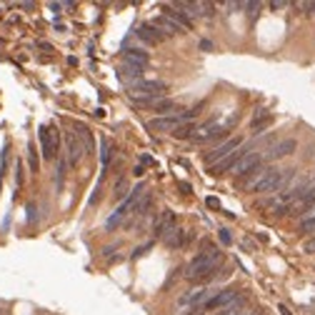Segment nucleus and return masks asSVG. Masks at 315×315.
<instances>
[{
    "mask_svg": "<svg viewBox=\"0 0 315 315\" xmlns=\"http://www.w3.org/2000/svg\"><path fill=\"white\" fill-rule=\"evenodd\" d=\"M220 263H223V253L218 248H208L188 263L183 275L190 283H208V280L215 278V270L220 268Z\"/></svg>",
    "mask_w": 315,
    "mask_h": 315,
    "instance_id": "nucleus-1",
    "label": "nucleus"
},
{
    "mask_svg": "<svg viewBox=\"0 0 315 315\" xmlns=\"http://www.w3.org/2000/svg\"><path fill=\"white\" fill-rule=\"evenodd\" d=\"M238 148H243V138H230V140H225V143H220L218 148H213L210 153H205V165H218L220 160H225V158L230 155V153H235Z\"/></svg>",
    "mask_w": 315,
    "mask_h": 315,
    "instance_id": "nucleus-2",
    "label": "nucleus"
},
{
    "mask_svg": "<svg viewBox=\"0 0 315 315\" xmlns=\"http://www.w3.org/2000/svg\"><path fill=\"white\" fill-rule=\"evenodd\" d=\"M38 138H40L43 158H48V160H53V158L58 155V143H60L58 128H53V125H40V130H38Z\"/></svg>",
    "mask_w": 315,
    "mask_h": 315,
    "instance_id": "nucleus-3",
    "label": "nucleus"
},
{
    "mask_svg": "<svg viewBox=\"0 0 315 315\" xmlns=\"http://www.w3.org/2000/svg\"><path fill=\"white\" fill-rule=\"evenodd\" d=\"M283 185V170H275V168H268L265 175L253 185V193L258 195H268V193H278Z\"/></svg>",
    "mask_w": 315,
    "mask_h": 315,
    "instance_id": "nucleus-4",
    "label": "nucleus"
},
{
    "mask_svg": "<svg viewBox=\"0 0 315 315\" xmlns=\"http://www.w3.org/2000/svg\"><path fill=\"white\" fill-rule=\"evenodd\" d=\"M243 295V290H233V288H225V290H218L203 308L205 310H225L228 305H233L235 300H238Z\"/></svg>",
    "mask_w": 315,
    "mask_h": 315,
    "instance_id": "nucleus-5",
    "label": "nucleus"
},
{
    "mask_svg": "<svg viewBox=\"0 0 315 315\" xmlns=\"http://www.w3.org/2000/svg\"><path fill=\"white\" fill-rule=\"evenodd\" d=\"M258 168H263V155L260 153H245L240 160H238V165H235L230 173L238 175V178H245V175L255 173Z\"/></svg>",
    "mask_w": 315,
    "mask_h": 315,
    "instance_id": "nucleus-6",
    "label": "nucleus"
},
{
    "mask_svg": "<svg viewBox=\"0 0 315 315\" xmlns=\"http://www.w3.org/2000/svg\"><path fill=\"white\" fill-rule=\"evenodd\" d=\"M295 148H298V143H295L293 138H285V140H280V143H275L273 148H268V150H265V155H263V160L275 163V160H280V158H285V155L295 153Z\"/></svg>",
    "mask_w": 315,
    "mask_h": 315,
    "instance_id": "nucleus-7",
    "label": "nucleus"
},
{
    "mask_svg": "<svg viewBox=\"0 0 315 315\" xmlns=\"http://www.w3.org/2000/svg\"><path fill=\"white\" fill-rule=\"evenodd\" d=\"M65 145H68V163L75 168L78 163L83 160V155H85V148H83L80 138H78V133H68V135H65Z\"/></svg>",
    "mask_w": 315,
    "mask_h": 315,
    "instance_id": "nucleus-8",
    "label": "nucleus"
},
{
    "mask_svg": "<svg viewBox=\"0 0 315 315\" xmlns=\"http://www.w3.org/2000/svg\"><path fill=\"white\" fill-rule=\"evenodd\" d=\"M215 293L213 290H208V288H195V290H188L185 295H180V305H205L210 298H213Z\"/></svg>",
    "mask_w": 315,
    "mask_h": 315,
    "instance_id": "nucleus-9",
    "label": "nucleus"
},
{
    "mask_svg": "<svg viewBox=\"0 0 315 315\" xmlns=\"http://www.w3.org/2000/svg\"><path fill=\"white\" fill-rule=\"evenodd\" d=\"M245 153H248L245 148H238V150H235V153H230V155L225 158V160H220L218 165H213V168H210V175H223V173L233 170L235 165H238V160H240V158H243Z\"/></svg>",
    "mask_w": 315,
    "mask_h": 315,
    "instance_id": "nucleus-10",
    "label": "nucleus"
},
{
    "mask_svg": "<svg viewBox=\"0 0 315 315\" xmlns=\"http://www.w3.org/2000/svg\"><path fill=\"white\" fill-rule=\"evenodd\" d=\"M173 228H178L175 213H173V210H163L160 218H158V223H155V235H158V238H165V235H168Z\"/></svg>",
    "mask_w": 315,
    "mask_h": 315,
    "instance_id": "nucleus-11",
    "label": "nucleus"
},
{
    "mask_svg": "<svg viewBox=\"0 0 315 315\" xmlns=\"http://www.w3.org/2000/svg\"><path fill=\"white\" fill-rule=\"evenodd\" d=\"M138 38H140L143 43H148V45H158V43L165 40V35L158 30L153 23H143V25L138 28Z\"/></svg>",
    "mask_w": 315,
    "mask_h": 315,
    "instance_id": "nucleus-12",
    "label": "nucleus"
},
{
    "mask_svg": "<svg viewBox=\"0 0 315 315\" xmlns=\"http://www.w3.org/2000/svg\"><path fill=\"white\" fill-rule=\"evenodd\" d=\"M188 240H193V233H185L180 225H178V228H173V230L165 235V238H163V243H165L168 248H183Z\"/></svg>",
    "mask_w": 315,
    "mask_h": 315,
    "instance_id": "nucleus-13",
    "label": "nucleus"
},
{
    "mask_svg": "<svg viewBox=\"0 0 315 315\" xmlns=\"http://www.w3.org/2000/svg\"><path fill=\"white\" fill-rule=\"evenodd\" d=\"M165 10H168L165 15H168L170 20H175V23H178L183 30H190V28H193V18H190L188 13H183L178 5H165Z\"/></svg>",
    "mask_w": 315,
    "mask_h": 315,
    "instance_id": "nucleus-14",
    "label": "nucleus"
},
{
    "mask_svg": "<svg viewBox=\"0 0 315 315\" xmlns=\"http://www.w3.org/2000/svg\"><path fill=\"white\" fill-rule=\"evenodd\" d=\"M143 70H145V68L133 65V63H125V60H123V65H120V75H123V80H128L130 85H133V83H138V80H143Z\"/></svg>",
    "mask_w": 315,
    "mask_h": 315,
    "instance_id": "nucleus-15",
    "label": "nucleus"
},
{
    "mask_svg": "<svg viewBox=\"0 0 315 315\" xmlns=\"http://www.w3.org/2000/svg\"><path fill=\"white\" fill-rule=\"evenodd\" d=\"M153 25H155L158 30H160V33H163L165 38H168V35H178V33H185V30H183V28H180V25H178L175 20H170L168 15H163V18H158V20H155Z\"/></svg>",
    "mask_w": 315,
    "mask_h": 315,
    "instance_id": "nucleus-16",
    "label": "nucleus"
},
{
    "mask_svg": "<svg viewBox=\"0 0 315 315\" xmlns=\"http://www.w3.org/2000/svg\"><path fill=\"white\" fill-rule=\"evenodd\" d=\"M123 58H125V63H133V65H140V68H145L150 63V55L145 50H138V48H128Z\"/></svg>",
    "mask_w": 315,
    "mask_h": 315,
    "instance_id": "nucleus-17",
    "label": "nucleus"
},
{
    "mask_svg": "<svg viewBox=\"0 0 315 315\" xmlns=\"http://www.w3.org/2000/svg\"><path fill=\"white\" fill-rule=\"evenodd\" d=\"M75 130H78V138H80V143H83L85 153H93V148H95V143H93V133H90L83 123H78V125H75Z\"/></svg>",
    "mask_w": 315,
    "mask_h": 315,
    "instance_id": "nucleus-18",
    "label": "nucleus"
},
{
    "mask_svg": "<svg viewBox=\"0 0 315 315\" xmlns=\"http://www.w3.org/2000/svg\"><path fill=\"white\" fill-rule=\"evenodd\" d=\"M110 158H113V143H110L108 138H103V140H100V163L108 165Z\"/></svg>",
    "mask_w": 315,
    "mask_h": 315,
    "instance_id": "nucleus-19",
    "label": "nucleus"
},
{
    "mask_svg": "<svg viewBox=\"0 0 315 315\" xmlns=\"http://www.w3.org/2000/svg\"><path fill=\"white\" fill-rule=\"evenodd\" d=\"M125 215H128V213H125L123 208H118V210H115V213H113V215H110V218L105 220V228H108V230H113V228H118V225H120V223H123V218H125Z\"/></svg>",
    "mask_w": 315,
    "mask_h": 315,
    "instance_id": "nucleus-20",
    "label": "nucleus"
},
{
    "mask_svg": "<svg viewBox=\"0 0 315 315\" xmlns=\"http://www.w3.org/2000/svg\"><path fill=\"white\" fill-rule=\"evenodd\" d=\"M150 108L158 110V113H168V110H175V103L173 100H165V98H158V100L150 103Z\"/></svg>",
    "mask_w": 315,
    "mask_h": 315,
    "instance_id": "nucleus-21",
    "label": "nucleus"
},
{
    "mask_svg": "<svg viewBox=\"0 0 315 315\" xmlns=\"http://www.w3.org/2000/svg\"><path fill=\"white\" fill-rule=\"evenodd\" d=\"M125 193H128V180H125V178H120V180H118V185H115L113 198H115V200H123V198H125Z\"/></svg>",
    "mask_w": 315,
    "mask_h": 315,
    "instance_id": "nucleus-22",
    "label": "nucleus"
},
{
    "mask_svg": "<svg viewBox=\"0 0 315 315\" xmlns=\"http://www.w3.org/2000/svg\"><path fill=\"white\" fill-rule=\"evenodd\" d=\"M298 228H300V233H313V230H315V215H310V218H303Z\"/></svg>",
    "mask_w": 315,
    "mask_h": 315,
    "instance_id": "nucleus-23",
    "label": "nucleus"
},
{
    "mask_svg": "<svg viewBox=\"0 0 315 315\" xmlns=\"http://www.w3.org/2000/svg\"><path fill=\"white\" fill-rule=\"evenodd\" d=\"M28 163H30V170L38 173V155H35V145L33 143L28 145Z\"/></svg>",
    "mask_w": 315,
    "mask_h": 315,
    "instance_id": "nucleus-24",
    "label": "nucleus"
},
{
    "mask_svg": "<svg viewBox=\"0 0 315 315\" xmlns=\"http://www.w3.org/2000/svg\"><path fill=\"white\" fill-rule=\"evenodd\" d=\"M193 130H195V125H193V123H185V125H183L178 133H173V135H175V138H193Z\"/></svg>",
    "mask_w": 315,
    "mask_h": 315,
    "instance_id": "nucleus-25",
    "label": "nucleus"
},
{
    "mask_svg": "<svg viewBox=\"0 0 315 315\" xmlns=\"http://www.w3.org/2000/svg\"><path fill=\"white\" fill-rule=\"evenodd\" d=\"M150 248H153V243H145V245H140V248H135L130 258H133V260H135V258H143V255H145L148 250H150Z\"/></svg>",
    "mask_w": 315,
    "mask_h": 315,
    "instance_id": "nucleus-26",
    "label": "nucleus"
},
{
    "mask_svg": "<svg viewBox=\"0 0 315 315\" xmlns=\"http://www.w3.org/2000/svg\"><path fill=\"white\" fill-rule=\"evenodd\" d=\"M220 240H223L225 245H230V243H233V235H230V230H228V228H223V230H220Z\"/></svg>",
    "mask_w": 315,
    "mask_h": 315,
    "instance_id": "nucleus-27",
    "label": "nucleus"
},
{
    "mask_svg": "<svg viewBox=\"0 0 315 315\" xmlns=\"http://www.w3.org/2000/svg\"><path fill=\"white\" fill-rule=\"evenodd\" d=\"M63 175H65V160L58 163V188H63Z\"/></svg>",
    "mask_w": 315,
    "mask_h": 315,
    "instance_id": "nucleus-28",
    "label": "nucleus"
},
{
    "mask_svg": "<svg viewBox=\"0 0 315 315\" xmlns=\"http://www.w3.org/2000/svg\"><path fill=\"white\" fill-rule=\"evenodd\" d=\"M245 10H250V18H255L258 15V10H260V3H248V5H243Z\"/></svg>",
    "mask_w": 315,
    "mask_h": 315,
    "instance_id": "nucleus-29",
    "label": "nucleus"
},
{
    "mask_svg": "<svg viewBox=\"0 0 315 315\" xmlns=\"http://www.w3.org/2000/svg\"><path fill=\"white\" fill-rule=\"evenodd\" d=\"M23 183V175H20V163H15V185Z\"/></svg>",
    "mask_w": 315,
    "mask_h": 315,
    "instance_id": "nucleus-30",
    "label": "nucleus"
},
{
    "mask_svg": "<svg viewBox=\"0 0 315 315\" xmlns=\"http://www.w3.org/2000/svg\"><path fill=\"white\" fill-rule=\"evenodd\" d=\"M200 50H213V43L210 40H200Z\"/></svg>",
    "mask_w": 315,
    "mask_h": 315,
    "instance_id": "nucleus-31",
    "label": "nucleus"
},
{
    "mask_svg": "<svg viewBox=\"0 0 315 315\" xmlns=\"http://www.w3.org/2000/svg\"><path fill=\"white\" fill-rule=\"evenodd\" d=\"M208 205H210V208H220V203H218V198H208Z\"/></svg>",
    "mask_w": 315,
    "mask_h": 315,
    "instance_id": "nucleus-32",
    "label": "nucleus"
},
{
    "mask_svg": "<svg viewBox=\"0 0 315 315\" xmlns=\"http://www.w3.org/2000/svg\"><path fill=\"white\" fill-rule=\"evenodd\" d=\"M270 8H273V10H283V8H285V3H270Z\"/></svg>",
    "mask_w": 315,
    "mask_h": 315,
    "instance_id": "nucleus-33",
    "label": "nucleus"
},
{
    "mask_svg": "<svg viewBox=\"0 0 315 315\" xmlns=\"http://www.w3.org/2000/svg\"><path fill=\"white\" fill-rule=\"evenodd\" d=\"M280 315H293V313H290V310H288L285 305H280Z\"/></svg>",
    "mask_w": 315,
    "mask_h": 315,
    "instance_id": "nucleus-34",
    "label": "nucleus"
},
{
    "mask_svg": "<svg viewBox=\"0 0 315 315\" xmlns=\"http://www.w3.org/2000/svg\"><path fill=\"white\" fill-rule=\"evenodd\" d=\"M243 315H260V310H245Z\"/></svg>",
    "mask_w": 315,
    "mask_h": 315,
    "instance_id": "nucleus-35",
    "label": "nucleus"
},
{
    "mask_svg": "<svg viewBox=\"0 0 315 315\" xmlns=\"http://www.w3.org/2000/svg\"><path fill=\"white\" fill-rule=\"evenodd\" d=\"M313 13H315V10H313Z\"/></svg>",
    "mask_w": 315,
    "mask_h": 315,
    "instance_id": "nucleus-36",
    "label": "nucleus"
}]
</instances>
